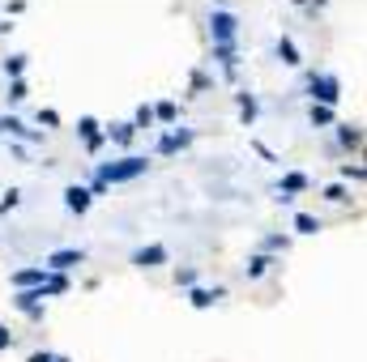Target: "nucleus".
Segmentation results:
<instances>
[{
  "label": "nucleus",
  "instance_id": "f257e3e1",
  "mask_svg": "<svg viewBox=\"0 0 367 362\" xmlns=\"http://www.w3.org/2000/svg\"><path fill=\"white\" fill-rule=\"evenodd\" d=\"M145 171H150V162H145L141 154H124L120 162H103L94 175H99V179L111 188V183H133V179H141Z\"/></svg>",
  "mask_w": 367,
  "mask_h": 362
},
{
  "label": "nucleus",
  "instance_id": "f03ea898",
  "mask_svg": "<svg viewBox=\"0 0 367 362\" xmlns=\"http://www.w3.org/2000/svg\"><path fill=\"white\" fill-rule=\"evenodd\" d=\"M308 99H312V107H337V99H341V81L333 77V72H308Z\"/></svg>",
  "mask_w": 367,
  "mask_h": 362
},
{
  "label": "nucleus",
  "instance_id": "7ed1b4c3",
  "mask_svg": "<svg viewBox=\"0 0 367 362\" xmlns=\"http://www.w3.org/2000/svg\"><path fill=\"white\" fill-rule=\"evenodd\" d=\"M235 34H239V17L231 9H214L209 13V39H214V47L235 43Z\"/></svg>",
  "mask_w": 367,
  "mask_h": 362
},
{
  "label": "nucleus",
  "instance_id": "20e7f679",
  "mask_svg": "<svg viewBox=\"0 0 367 362\" xmlns=\"http://www.w3.org/2000/svg\"><path fill=\"white\" fill-rule=\"evenodd\" d=\"M77 137H82V145H86L90 154H99L103 145H107V132H103V124H99L94 115H82V119H77Z\"/></svg>",
  "mask_w": 367,
  "mask_h": 362
},
{
  "label": "nucleus",
  "instance_id": "39448f33",
  "mask_svg": "<svg viewBox=\"0 0 367 362\" xmlns=\"http://www.w3.org/2000/svg\"><path fill=\"white\" fill-rule=\"evenodd\" d=\"M82 260H86L82 248H60V252H52V256L43 260V269H47V273H68V269H77Z\"/></svg>",
  "mask_w": 367,
  "mask_h": 362
},
{
  "label": "nucleus",
  "instance_id": "423d86ee",
  "mask_svg": "<svg viewBox=\"0 0 367 362\" xmlns=\"http://www.w3.org/2000/svg\"><path fill=\"white\" fill-rule=\"evenodd\" d=\"M133 264L137 269H158V264H167V248L162 243H145L133 252Z\"/></svg>",
  "mask_w": 367,
  "mask_h": 362
},
{
  "label": "nucleus",
  "instance_id": "0eeeda50",
  "mask_svg": "<svg viewBox=\"0 0 367 362\" xmlns=\"http://www.w3.org/2000/svg\"><path fill=\"white\" fill-rule=\"evenodd\" d=\"M90 205H94V197H90L82 183H68V188H64V209H68V213H77V217H82Z\"/></svg>",
  "mask_w": 367,
  "mask_h": 362
},
{
  "label": "nucleus",
  "instance_id": "6e6552de",
  "mask_svg": "<svg viewBox=\"0 0 367 362\" xmlns=\"http://www.w3.org/2000/svg\"><path fill=\"white\" fill-rule=\"evenodd\" d=\"M223 294H227L223 285H214V290H205V285H192V294H188V303L197 307V311H205V307H214V303L223 299Z\"/></svg>",
  "mask_w": 367,
  "mask_h": 362
},
{
  "label": "nucleus",
  "instance_id": "1a4fd4ad",
  "mask_svg": "<svg viewBox=\"0 0 367 362\" xmlns=\"http://www.w3.org/2000/svg\"><path fill=\"white\" fill-rule=\"evenodd\" d=\"M303 188H308V175H303V171L282 175V188H278L282 197H278V201H282V205H290V201H295V192H303Z\"/></svg>",
  "mask_w": 367,
  "mask_h": 362
},
{
  "label": "nucleus",
  "instance_id": "9d476101",
  "mask_svg": "<svg viewBox=\"0 0 367 362\" xmlns=\"http://www.w3.org/2000/svg\"><path fill=\"white\" fill-rule=\"evenodd\" d=\"M43 281H47V269H17L13 273L17 290H43Z\"/></svg>",
  "mask_w": 367,
  "mask_h": 362
},
{
  "label": "nucleus",
  "instance_id": "9b49d317",
  "mask_svg": "<svg viewBox=\"0 0 367 362\" xmlns=\"http://www.w3.org/2000/svg\"><path fill=\"white\" fill-rule=\"evenodd\" d=\"M333 128H337V145H341V150H359V145H363L359 124H333Z\"/></svg>",
  "mask_w": 367,
  "mask_h": 362
},
{
  "label": "nucleus",
  "instance_id": "f8f14e48",
  "mask_svg": "<svg viewBox=\"0 0 367 362\" xmlns=\"http://www.w3.org/2000/svg\"><path fill=\"white\" fill-rule=\"evenodd\" d=\"M274 264H278L274 256H265V252H261V256H248V264H243V273H248V277L256 281V277H265L269 269H274Z\"/></svg>",
  "mask_w": 367,
  "mask_h": 362
},
{
  "label": "nucleus",
  "instance_id": "ddd939ff",
  "mask_svg": "<svg viewBox=\"0 0 367 362\" xmlns=\"http://www.w3.org/2000/svg\"><path fill=\"white\" fill-rule=\"evenodd\" d=\"M278 56H282V64H290V68H299L303 64V56H299V47H295V39H278Z\"/></svg>",
  "mask_w": 367,
  "mask_h": 362
},
{
  "label": "nucleus",
  "instance_id": "4468645a",
  "mask_svg": "<svg viewBox=\"0 0 367 362\" xmlns=\"http://www.w3.org/2000/svg\"><path fill=\"white\" fill-rule=\"evenodd\" d=\"M13 307H17V311H35V307H43V290H17V294H13Z\"/></svg>",
  "mask_w": 367,
  "mask_h": 362
},
{
  "label": "nucleus",
  "instance_id": "2eb2a0df",
  "mask_svg": "<svg viewBox=\"0 0 367 362\" xmlns=\"http://www.w3.org/2000/svg\"><path fill=\"white\" fill-rule=\"evenodd\" d=\"M235 103H239V119H243V124H252V119H256V99H252V94L248 90H243V94H235Z\"/></svg>",
  "mask_w": 367,
  "mask_h": 362
},
{
  "label": "nucleus",
  "instance_id": "dca6fc26",
  "mask_svg": "<svg viewBox=\"0 0 367 362\" xmlns=\"http://www.w3.org/2000/svg\"><path fill=\"white\" fill-rule=\"evenodd\" d=\"M103 132H107V141H115V145H133V137H137L133 124H111V128H103Z\"/></svg>",
  "mask_w": 367,
  "mask_h": 362
},
{
  "label": "nucleus",
  "instance_id": "f3484780",
  "mask_svg": "<svg viewBox=\"0 0 367 362\" xmlns=\"http://www.w3.org/2000/svg\"><path fill=\"white\" fill-rule=\"evenodd\" d=\"M64 290H68V277H64V273H47V281H43V299L64 294Z\"/></svg>",
  "mask_w": 367,
  "mask_h": 362
},
{
  "label": "nucleus",
  "instance_id": "a211bd4d",
  "mask_svg": "<svg viewBox=\"0 0 367 362\" xmlns=\"http://www.w3.org/2000/svg\"><path fill=\"white\" fill-rule=\"evenodd\" d=\"M308 115H312V124H316V128H333V124H337V115H333V107H312Z\"/></svg>",
  "mask_w": 367,
  "mask_h": 362
},
{
  "label": "nucleus",
  "instance_id": "6ab92c4d",
  "mask_svg": "<svg viewBox=\"0 0 367 362\" xmlns=\"http://www.w3.org/2000/svg\"><path fill=\"white\" fill-rule=\"evenodd\" d=\"M295 230H299V234H316V230H321V217H312V213H295Z\"/></svg>",
  "mask_w": 367,
  "mask_h": 362
},
{
  "label": "nucleus",
  "instance_id": "aec40b11",
  "mask_svg": "<svg viewBox=\"0 0 367 362\" xmlns=\"http://www.w3.org/2000/svg\"><path fill=\"white\" fill-rule=\"evenodd\" d=\"M21 72H26V56H21V52L17 56H5V77L13 81V77H21Z\"/></svg>",
  "mask_w": 367,
  "mask_h": 362
},
{
  "label": "nucleus",
  "instance_id": "412c9836",
  "mask_svg": "<svg viewBox=\"0 0 367 362\" xmlns=\"http://www.w3.org/2000/svg\"><path fill=\"white\" fill-rule=\"evenodd\" d=\"M21 128L26 124H21L17 115H0V137H21Z\"/></svg>",
  "mask_w": 367,
  "mask_h": 362
},
{
  "label": "nucleus",
  "instance_id": "4be33fe9",
  "mask_svg": "<svg viewBox=\"0 0 367 362\" xmlns=\"http://www.w3.org/2000/svg\"><path fill=\"white\" fill-rule=\"evenodd\" d=\"M325 201H333V205H346V201H350L346 183H329V188H325Z\"/></svg>",
  "mask_w": 367,
  "mask_h": 362
},
{
  "label": "nucleus",
  "instance_id": "5701e85b",
  "mask_svg": "<svg viewBox=\"0 0 367 362\" xmlns=\"http://www.w3.org/2000/svg\"><path fill=\"white\" fill-rule=\"evenodd\" d=\"M133 128H154V107H137V115H133Z\"/></svg>",
  "mask_w": 367,
  "mask_h": 362
},
{
  "label": "nucleus",
  "instance_id": "b1692460",
  "mask_svg": "<svg viewBox=\"0 0 367 362\" xmlns=\"http://www.w3.org/2000/svg\"><path fill=\"white\" fill-rule=\"evenodd\" d=\"M261 248H265V256H269V252H286V248H290V239H286V234H265V243H261Z\"/></svg>",
  "mask_w": 367,
  "mask_h": 362
},
{
  "label": "nucleus",
  "instance_id": "393cba45",
  "mask_svg": "<svg viewBox=\"0 0 367 362\" xmlns=\"http://www.w3.org/2000/svg\"><path fill=\"white\" fill-rule=\"evenodd\" d=\"M176 115H180L176 103H158V107H154V119H162V124H176Z\"/></svg>",
  "mask_w": 367,
  "mask_h": 362
},
{
  "label": "nucleus",
  "instance_id": "a878e982",
  "mask_svg": "<svg viewBox=\"0 0 367 362\" xmlns=\"http://www.w3.org/2000/svg\"><path fill=\"white\" fill-rule=\"evenodd\" d=\"M26 94H30V90H26V81H21V77H13V81H9V103H21Z\"/></svg>",
  "mask_w": 367,
  "mask_h": 362
},
{
  "label": "nucleus",
  "instance_id": "bb28decb",
  "mask_svg": "<svg viewBox=\"0 0 367 362\" xmlns=\"http://www.w3.org/2000/svg\"><path fill=\"white\" fill-rule=\"evenodd\" d=\"M363 166H355V162H341V179H355V183H363Z\"/></svg>",
  "mask_w": 367,
  "mask_h": 362
},
{
  "label": "nucleus",
  "instance_id": "cd10ccee",
  "mask_svg": "<svg viewBox=\"0 0 367 362\" xmlns=\"http://www.w3.org/2000/svg\"><path fill=\"white\" fill-rule=\"evenodd\" d=\"M290 5H299L303 13H321V9H329V0H290Z\"/></svg>",
  "mask_w": 367,
  "mask_h": 362
},
{
  "label": "nucleus",
  "instance_id": "c85d7f7f",
  "mask_svg": "<svg viewBox=\"0 0 367 362\" xmlns=\"http://www.w3.org/2000/svg\"><path fill=\"white\" fill-rule=\"evenodd\" d=\"M39 124H43V132H47V128H56V124H60V111H52V107L39 111Z\"/></svg>",
  "mask_w": 367,
  "mask_h": 362
},
{
  "label": "nucleus",
  "instance_id": "c756f323",
  "mask_svg": "<svg viewBox=\"0 0 367 362\" xmlns=\"http://www.w3.org/2000/svg\"><path fill=\"white\" fill-rule=\"evenodd\" d=\"M176 285H197V269H176Z\"/></svg>",
  "mask_w": 367,
  "mask_h": 362
},
{
  "label": "nucleus",
  "instance_id": "7c9ffc66",
  "mask_svg": "<svg viewBox=\"0 0 367 362\" xmlns=\"http://www.w3.org/2000/svg\"><path fill=\"white\" fill-rule=\"evenodd\" d=\"M17 201H21V192H17V188H9V192H5V201H0V213L17 209Z\"/></svg>",
  "mask_w": 367,
  "mask_h": 362
},
{
  "label": "nucleus",
  "instance_id": "2f4dec72",
  "mask_svg": "<svg viewBox=\"0 0 367 362\" xmlns=\"http://www.w3.org/2000/svg\"><path fill=\"white\" fill-rule=\"evenodd\" d=\"M171 141L184 150V145H192V128H176V132H171Z\"/></svg>",
  "mask_w": 367,
  "mask_h": 362
},
{
  "label": "nucleus",
  "instance_id": "473e14b6",
  "mask_svg": "<svg viewBox=\"0 0 367 362\" xmlns=\"http://www.w3.org/2000/svg\"><path fill=\"white\" fill-rule=\"evenodd\" d=\"M86 192H90V197H107V183H103V179H99V175H94V179H90V188H86Z\"/></svg>",
  "mask_w": 367,
  "mask_h": 362
},
{
  "label": "nucleus",
  "instance_id": "72a5a7b5",
  "mask_svg": "<svg viewBox=\"0 0 367 362\" xmlns=\"http://www.w3.org/2000/svg\"><path fill=\"white\" fill-rule=\"evenodd\" d=\"M252 150H256V154H261L265 162H278V154H274V150H269V145H261V141H252Z\"/></svg>",
  "mask_w": 367,
  "mask_h": 362
},
{
  "label": "nucleus",
  "instance_id": "f704fd0d",
  "mask_svg": "<svg viewBox=\"0 0 367 362\" xmlns=\"http://www.w3.org/2000/svg\"><path fill=\"white\" fill-rule=\"evenodd\" d=\"M9 345H13V332H9L5 324H0V350H9Z\"/></svg>",
  "mask_w": 367,
  "mask_h": 362
},
{
  "label": "nucleus",
  "instance_id": "c9c22d12",
  "mask_svg": "<svg viewBox=\"0 0 367 362\" xmlns=\"http://www.w3.org/2000/svg\"><path fill=\"white\" fill-rule=\"evenodd\" d=\"M52 358H56V354H47V350H39V354H30L26 362H52Z\"/></svg>",
  "mask_w": 367,
  "mask_h": 362
},
{
  "label": "nucleus",
  "instance_id": "e433bc0d",
  "mask_svg": "<svg viewBox=\"0 0 367 362\" xmlns=\"http://www.w3.org/2000/svg\"><path fill=\"white\" fill-rule=\"evenodd\" d=\"M52 362H73V358H64V354H56V358H52Z\"/></svg>",
  "mask_w": 367,
  "mask_h": 362
}]
</instances>
